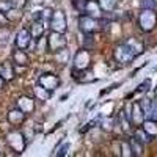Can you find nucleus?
Returning a JSON list of instances; mask_svg holds the SVG:
<instances>
[{"mask_svg":"<svg viewBox=\"0 0 157 157\" xmlns=\"http://www.w3.org/2000/svg\"><path fill=\"white\" fill-rule=\"evenodd\" d=\"M157 25V14H155V10L151 8H141L140 14H138V27L143 32H152Z\"/></svg>","mask_w":157,"mask_h":157,"instance_id":"nucleus-1","label":"nucleus"},{"mask_svg":"<svg viewBox=\"0 0 157 157\" xmlns=\"http://www.w3.org/2000/svg\"><path fill=\"white\" fill-rule=\"evenodd\" d=\"M138 55L135 54V52L130 49L129 44L126 43H121V44H118L113 50V58L118 61V63H121V64H127L130 61H134Z\"/></svg>","mask_w":157,"mask_h":157,"instance_id":"nucleus-2","label":"nucleus"},{"mask_svg":"<svg viewBox=\"0 0 157 157\" xmlns=\"http://www.w3.org/2000/svg\"><path fill=\"white\" fill-rule=\"evenodd\" d=\"M78 29L85 35H93V33L102 30V22H101V19L91 17L88 14H82L78 17Z\"/></svg>","mask_w":157,"mask_h":157,"instance_id":"nucleus-3","label":"nucleus"},{"mask_svg":"<svg viewBox=\"0 0 157 157\" xmlns=\"http://www.w3.org/2000/svg\"><path fill=\"white\" fill-rule=\"evenodd\" d=\"M6 143H8V146L14 152H17V154L24 152L25 148H27L25 137H24L22 132H19V130H11V132L6 135Z\"/></svg>","mask_w":157,"mask_h":157,"instance_id":"nucleus-4","label":"nucleus"},{"mask_svg":"<svg viewBox=\"0 0 157 157\" xmlns=\"http://www.w3.org/2000/svg\"><path fill=\"white\" fill-rule=\"evenodd\" d=\"M49 27L52 32H60L64 33L68 29V21H66V14L61 10H55L52 13V17L49 21Z\"/></svg>","mask_w":157,"mask_h":157,"instance_id":"nucleus-5","label":"nucleus"},{"mask_svg":"<svg viewBox=\"0 0 157 157\" xmlns=\"http://www.w3.org/2000/svg\"><path fill=\"white\" fill-rule=\"evenodd\" d=\"M90 64H91V54H90V50L86 47L77 50L74 58H72V68L86 71L90 68Z\"/></svg>","mask_w":157,"mask_h":157,"instance_id":"nucleus-6","label":"nucleus"},{"mask_svg":"<svg viewBox=\"0 0 157 157\" xmlns=\"http://www.w3.org/2000/svg\"><path fill=\"white\" fill-rule=\"evenodd\" d=\"M46 38H47L49 52H57L63 47H66L68 44V39L64 36V33H60V32H50Z\"/></svg>","mask_w":157,"mask_h":157,"instance_id":"nucleus-7","label":"nucleus"},{"mask_svg":"<svg viewBox=\"0 0 157 157\" xmlns=\"http://www.w3.org/2000/svg\"><path fill=\"white\" fill-rule=\"evenodd\" d=\"M38 83L41 85V86H44L46 90H49V91H55V90L60 86L61 80H60L58 75H55V74H47V72H46V74H43V75H39Z\"/></svg>","mask_w":157,"mask_h":157,"instance_id":"nucleus-8","label":"nucleus"},{"mask_svg":"<svg viewBox=\"0 0 157 157\" xmlns=\"http://www.w3.org/2000/svg\"><path fill=\"white\" fill-rule=\"evenodd\" d=\"M146 116H145V112H143L140 102H134L132 105H130V123L132 126L135 127H140L143 123H145Z\"/></svg>","mask_w":157,"mask_h":157,"instance_id":"nucleus-9","label":"nucleus"},{"mask_svg":"<svg viewBox=\"0 0 157 157\" xmlns=\"http://www.w3.org/2000/svg\"><path fill=\"white\" fill-rule=\"evenodd\" d=\"M32 41H33V36H32V33H30L29 29H22V30H19V32L16 33V38H14V44H16V47L25 50V49H29V47H30Z\"/></svg>","mask_w":157,"mask_h":157,"instance_id":"nucleus-10","label":"nucleus"},{"mask_svg":"<svg viewBox=\"0 0 157 157\" xmlns=\"http://www.w3.org/2000/svg\"><path fill=\"white\" fill-rule=\"evenodd\" d=\"M25 118H27V113H25L24 110H21L19 107L11 109V110L8 112V115H6V120H8V123H10L11 126H14V127L21 126V124L25 121Z\"/></svg>","mask_w":157,"mask_h":157,"instance_id":"nucleus-11","label":"nucleus"},{"mask_svg":"<svg viewBox=\"0 0 157 157\" xmlns=\"http://www.w3.org/2000/svg\"><path fill=\"white\" fill-rule=\"evenodd\" d=\"M13 63L17 64V66H27V64L30 63V58L27 55V52H25L24 49H19L16 47V50L13 52Z\"/></svg>","mask_w":157,"mask_h":157,"instance_id":"nucleus-12","label":"nucleus"},{"mask_svg":"<svg viewBox=\"0 0 157 157\" xmlns=\"http://www.w3.org/2000/svg\"><path fill=\"white\" fill-rule=\"evenodd\" d=\"M16 107H19L21 110H24L27 115H30V113L35 112V99H32L29 96H21L17 99V105Z\"/></svg>","mask_w":157,"mask_h":157,"instance_id":"nucleus-13","label":"nucleus"},{"mask_svg":"<svg viewBox=\"0 0 157 157\" xmlns=\"http://www.w3.org/2000/svg\"><path fill=\"white\" fill-rule=\"evenodd\" d=\"M102 10L98 3V0H88L86 3V8H85V14L91 16V17H96V19H101L102 17Z\"/></svg>","mask_w":157,"mask_h":157,"instance_id":"nucleus-14","label":"nucleus"},{"mask_svg":"<svg viewBox=\"0 0 157 157\" xmlns=\"http://www.w3.org/2000/svg\"><path fill=\"white\" fill-rule=\"evenodd\" d=\"M29 30H30L32 36L35 38V41H36V39H39L41 36H44L46 24H44V22H41V21H38V19H35V21L32 22V25L29 27Z\"/></svg>","mask_w":157,"mask_h":157,"instance_id":"nucleus-15","label":"nucleus"},{"mask_svg":"<svg viewBox=\"0 0 157 157\" xmlns=\"http://www.w3.org/2000/svg\"><path fill=\"white\" fill-rule=\"evenodd\" d=\"M0 75L5 78V82H11L13 78L16 77V71H14V66H13V63L5 61V63L2 64V68H0Z\"/></svg>","mask_w":157,"mask_h":157,"instance_id":"nucleus-16","label":"nucleus"},{"mask_svg":"<svg viewBox=\"0 0 157 157\" xmlns=\"http://www.w3.org/2000/svg\"><path fill=\"white\" fill-rule=\"evenodd\" d=\"M33 94H35V101H47L50 98V94H52V91L46 90L44 86H41V85L38 83L33 88Z\"/></svg>","mask_w":157,"mask_h":157,"instance_id":"nucleus-17","label":"nucleus"},{"mask_svg":"<svg viewBox=\"0 0 157 157\" xmlns=\"http://www.w3.org/2000/svg\"><path fill=\"white\" fill-rule=\"evenodd\" d=\"M134 137H135V138H137V140H138L140 143H143V145H146V143H149V141L152 140V137H151V135H149V134H148V132H146V130L143 129L141 126L135 129V132H134Z\"/></svg>","mask_w":157,"mask_h":157,"instance_id":"nucleus-18","label":"nucleus"},{"mask_svg":"<svg viewBox=\"0 0 157 157\" xmlns=\"http://www.w3.org/2000/svg\"><path fill=\"white\" fill-rule=\"evenodd\" d=\"M124 43H126V44H129V46H130V49H132L137 55L143 54V50H145V46H143V43H141V41H138V39H135V38H129V39H126Z\"/></svg>","mask_w":157,"mask_h":157,"instance_id":"nucleus-19","label":"nucleus"},{"mask_svg":"<svg viewBox=\"0 0 157 157\" xmlns=\"http://www.w3.org/2000/svg\"><path fill=\"white\" fill-rule=\"evenodd\" d=\"M141 127L145 129L152 138L157 137V121H154V120H145V123L141 124Z\"/></svg>","mask_w":157,"mask_h":157,"instance_id":"nucleus-20","label":"nucleus"},{"mask_svg":"<svg viewBox=\"0 0 157 157\" xmlns=\"http://www.w3.org/2000/svg\"><path fill=\"white\" fill-rule=\"evenodd\" d=\"M129 143H130V149H132V154L135 155V157H138V155H141L143 154V143H140L135 137H132L129 140Z\"/></svg>","mask_w":157,"mask_h":157,"instance_id":"nucleus-21","label":"nucleus"},{"mask_svg":"<svg viewBox=\"0 0 157 157\" xmlns=\"http://www.w3.org/2000/svg\"><path fill=\"white\" fill-rule=\"evenodd\" d=\"M98 3L101 6L102 11H105V13H110L116 8V3H118V0H98Z\"/></svg>","mask_w":157,"mask_h":157,"instance_id":"nucleus-22","label":"nucleus"},{"mask_svg":"<svg viewBox=\"0 0 157 157\" xmlns=\"http://www.w3.org/2000/svg\"><path fill=\"white\" fill-rule=\"evenodd\" d=\"M54 54H55V57H57V61L61 63V64H66V63L69 61V52L66 50V47H63V49L54 52Z\"/></svg>","mask_w":157,"mask_h":157,"instance_id":"nucleus-23","label":"nucleus"},{"mask_svg":"<svg viewBox=\"0 0 157 157\" xmlns=\"http://www.w3.org/2000/svg\"><path fill=\"white\" fill-rule=\"evenodd\" d=\"M52 11L50 8H44V10H41L36 14V17L35 19H38V21H41V22H44V24H49V21H50V17H52Z\"/></svg>","mask_w":157,"mask_h":157,"instance_id":"nucleus-24","label":"nucleus"},{"mask_svg":"<svg viewBox=\"0 0 157 157\" xmlns=\"http://www.w3.org/2000/svg\"><path fill=\"white\" fill-rule=\"evenodd\" d=\"M35 46H36V49H38L39 52H47V50H49V46H47V38L41 36L39 39H36V41H35Z\"/></svg>","mask_w":157,"mask_h":157,"instance_id":"nucleus-25","label":"nucleus"},{"mask_svg":"<svg viewBox=\"0 0 157 157\" xmlns=\"http://www.w3.org/2000/svg\"><path fill=\"white\" fill-rule=\"evenodd\" d=\"M11 35V27L10 25H0V41H6Z\"/></svg>","mask_w":157,"mask_h":157,"instance_id":"nucleus-26","label":"nucleus"},{"mask_svg":"<svg viewBox=\"0 0 157 157\" xmlns=\"http://www.w3.org/2000/svg\"><path fill=\"white\" fill-rule=\"evenodd\" d=\"M86 3H88V0H72V5H74V8H75L78 13H82V14H85Z\"/></svg>","mask_w":157,"mask_h":157,"instance_id":"nucleus-27","label":"nucleus"},{"mask_svg":"<svg viewBox=\"0 0 157 157\" xmlns=\"http://www.w3.org/2000/svg\"><path fill=\"white\" fill-rule=\"evenodd\" d=\"M121 155L124 157H132V149H130V143L129 141H123L121 143Z\"/></svg>","mask_w":157,"mask_h":157,"instance_id":"nucleus-28","label":"nucleus"},{"mask_svg":"<svg viewBox=\"0 0 157 157\" xmlns=\"http://www.w3.org/2000/svg\"><path fill=\"white\" fill-rule=\"evenodd\" d=\"M68 149H69V143H68V141H64L61 146H58V148L55 149L57 152H54V155H61V157H63V155H66V154H68Z\"/></svg>","mask_w":157,"mask_h":157,"instance_id":"nucleus-29","label":"nucleus"},{"mask_svg":"<svg viewBox=\"0 0 157 157\" xmlns=\"http://www.w3.org/2000/svg\"><path fill=\"white\" fill-rule=\"evenodd\" d=\"M8 2L11 3L13 8H19V10H22V8L27 6V0H8Z\"/></svg>","mask_w":157,"mask_h":157,"instance_id":"nucleus-30","label":"nucleus"},{"mask_svg":"<svg viewBox=\"0 0 157 157\" xmlns=\"http://www.w3.org/2000/svg\"><path fill=\"white\" fill-rule=\"evenodd\" d=\"M113 120H110V118H104L102 120V123H101V126H102V129L104 130H112L113 129Z\"/></svg>","mask_w":157,"mask_h":157,"instance_id":"nucleus-31","label":"nucleus"},{"mask_svg":"<svg viewBox=\"0 0 157 157\" xmlns=\"http://www.w3.org/2000/svg\"><path fill=\"white\" fill-rule=\"evenodd\" d=\"M155 6H157V0H141V8L155 10Z\"/></svg>","mask_w":157,"mask_h":157,"instance_id":"nucleus-32","label":"nucleus"},{"mask_svg":"<svg viewBox=\"0 0 157 157\" xmlns=\"http://www.w3.org/2000/svg\"><path fill=\"white\" fill-rule=\"evenodd\" d=\"M149 86H151V80H149V78H146V80L143 82L141 85H138L137 93H145V91H148V90H149Z\"/></svg>","mask_w":157,"mask_h":157,"instance_id":"nucleus-33","label":"nucleus"},{"mask_svg":"<svg viewBox=\"0 0 157 157\" xmlns=\"http://www.w3.org/2000/svg\"><path fill=\"white\" fill-rule=\"evenodd\" d=\"M13 6H11V3L8 2V0H0V11H3V13H6V11H10Z\"/></svg>","mask_w":157,"mask_h":157,"instance_id":"nucleus-34","label":"nucleus"},{"mask_svg":"<svg viewBox=\"0 0 157 157\" xmlns=\"http://www.w3.org/2000/svg\"><path fill=\"white\" fill-rule=\"evenodd\" d=\"M11 22L8 21V17H6V14L3 11H0V25H10Z\"/></svg>","mask_w":157,"mask_h":157,"instance_id":"nucleus-35","label":"nucleus"},{"mask_svg":"<svg viewBox=\"0 0 157 157\" xmlns=\"http://www.w3.org/2000/svg\"><path fill=\"white\" fill-rule=\"evenodd\" d=\"M96 121H98V120H94V121H91V123L85 124V127H82V129H80V134H83V132H86V130H90L91 127H93V124H94Z\"/></svg>","mask_w":157,"mask_h":157,"instance_id":"nucleus-36","label":"nucleus"},{"mask_svg":"<svg viewBox=\"0 0 157 157\" xmlns=\"http://www.w3.org/2000/svg\"><path fill=\"white\" fill-rule=\"evenodd\" d=\"M3 85H5V78H3L2 75H0V90L3 88Z\"/></svg>","mask_w":157,"mask_h":157,"instance_id":"nucleus-37","label":"nucleus"},{"mask_svg":"<svg viewBox=\"0 0 157 157\" xmlns=\"http://www.w3.org/2000/svg\"><path fill=\"white\" fill-rule=\"evenodd\" d=\"M154 99H157V86H155V91H154Z\"/></svg>","mask_w":157,"mask_h":157,"instance_id":"nucleus-38","label":"nucleus"}]
</instances>
